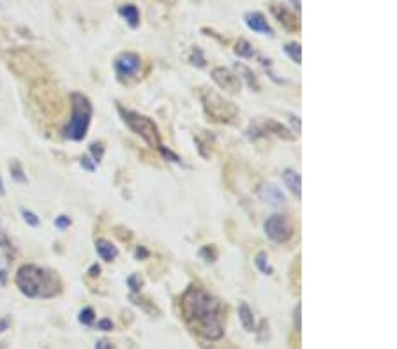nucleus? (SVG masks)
<instances>
[{
	"instance_id": "nucleus-39",
	"label": "nucleus",
	"mask_w": 397,
	"mask_h": 349,
	"mask_svg": "<svg viewBox=\"0 0 397 349\" xmlns=\"http://www.w3.org/2000/svg\"><path fill=\"white\" fill-rule=\"evenodd\" d=\"M291 2L296 6V9H300V0H291Z\"/></svg>"
},
{
	"instance_id": "nucleus-12",
	"label": "nucleus",
	"mask_w": 397,
	"mask_h": 349,
	"mask_svg": "<svg viewBox=\"0 0 397 349\" xmlns=\"http://www.w3.org/2000/svg\"><path fill=\"white\" fill-rule=\"evenodd\" d=\"M95 251H97L99 258L105 259V261H113V259L117 258V254H119V251H117L115 245H112L108 240H103V238H99L97 242H95Z\"/></svg>"
},
{
	"instance_id": "nucleus-26",
	"label": "nucleus",
	"mask_w": 397,
	"mask_h": 349,
	"mask_svg": "<svg viewBox=\"0 0 397 349\" xmlns=\"http://www.w3.org/2000/svg\"><path fill=\"white\" fill-rule=\"evenodd\" d=\"M55 226H57L58 229H67V227L71 226V219L65 215L57 217V219H55Z\"/></svg>"
},
{
	"instance_id": "nucleus-18",
	"label": "nucleus",
	"mask_w": 397,
	"mask_h": 349,
	"mask_svg": "<svg viewBox=\"0 0 397 349\" xmlns=\"http://www.w3.org/2000/svg\"><path fill=\"white\" fill-rule=\"evenodd\" d=\"M254 263H256V267L260 268V272L261 274H265V275H270L272 274V267H270V263H268V256H267V252H258V256H256V259H254Z\"/></svg>"
},
{
	"instance_id": "nucleus-2",
	"label": "nucleus",
	"mask_w": 397,
	"mask_h": 349,
	"mask_svg": "<svg viewBox=\"0 0 397 349\" xmlns=\"http://www.w3.org/2000/svg\"><path fill=\"white\" fill-rule=\"evenodd\" d=\"M16 286L29 298H53L60 293V279L36 265H23L16 274Z\"/></svg>"
},
{
	"instance_id": "nucleus-38",
	"label": "nucleus",
	"mask_w": 397,
	"mask_h": 349,
	"mask_svg": "<svg viewBox=\"0 0 397 349\" xmlns=\"http://www.w3.org/2000/svg\"><path fill=\"white\" fill-rule=\"evenodd\" d=\"M4 182H2V178H0V196H4Z\"/></svg>"
},
{
	"instance_id": "nucleus-30",
	"label": "nucleus",
	"mask_w": 397,
	"mask_h": 349,
	"mask_svg": "<svg viewBox=\"0 0 397 349\" xmlns=\"http://www.w3.org/2000/svg\"><path fill=\"white\" fill-rule=\"evenodd\" d=\"M0 249L2 251H11V242H9V238L6 237L4 233H0Z\"/></svg>"
},
{
	"instance_id": "nucleus-16",
	"label": "nucleus",
	"mask_w": 397,
	"mask_h": 349,
	"mask_svg": "<svg viewBox=\"0 0 397 349\" xmlns=\"http://www.w3.org/2000/svg\"><path fill=\"white\" fill-rule=\"evenodd\" d=\"M265 129L270 131V133H274V134H277V136H281L282 140H293V134L289 133L284 126H281L279 122H275V120H267V122H265Z\"/></svg>"
},
{
	"instance_id": "nucleus-29",
	"label": "nucleus",
	"mask_w": 397,
	"mask_h": 349,
	"mask_svg": "<svg viewBox=\"0 0 397 349\" xmlns=\"http://www.w3.org/2000/svg\"><path fill=\"white\" fill-rule=\"evenodd\" d=\"M159 150L163 152V155H164V157H166V159H171V161H173V162H180L178 155H177V154H173V152H171L170 148H168V150H166V148H164L163 145H161V147H159Z\"/></svg>"
},
{
	"instance_id": "nucleus-33",
	"label": "nucleus",
	"mask_w": 397,
	"mask_h": 349,
	"mask_svg": "<svg viewBox=\"0 0 397 349\" xmlns=\"http://www.w3.org/2000/svg\"><path fill=\"white\" fill-rule=\"evenodd\" d=\"M95 349H113V347L108 340H99L97 344H95Z\"/></svg>"
},
{
	"instance_id": "nucleus-15",
	"label": "nucleus",
	"mask_w": 397,
	"mask_h": 349,
	"mask_svg": "<svg viewBox=\"0 0 397 349\" xmlns=\"http://www.w3.org/2000/svg\"><path fill=\"white\" fill-rule=\"evenodd\" d=\"M119 15L122 16V18L129 23V27H133V29H136V27L140 25V13H138L136 6H131V4L122 6V8L119 9Z\"/></svg>"
},
{
	"instance_id": "nucleus-5",
	"label": "nucleus",
	"mask_w": 397,
	"mask_h": 349,
	"mask_svg": "<svg viewBox=\"0 0 397 349\" xmlns=\"http://www.w3.org/2000/svg\"><path fill=\"white\" fill-rule=\"evenodd\" d=\"M202 99L207 113L216 120L230 122L231 119L237 117V108L231 102H228L226 99L221 97L219 94H216V92H202Z\"/></svg>"
},
{
	"instance_id": "nucleus-17",
	"label": "nucleus",
	"mask_w": 397,
	"mask_h": 349,
	"mask_svg": "<svg viewBox=\"0 0 397 349\" xmlns=\"http://www.w3.org/2000/svg\"><path fill=\"white\" fill-rule=\"evenodd\" d=\"M235 67H237V71H238V76L244 74L242 78L246 79L247 85H249L251 88H254V90H260V85H258L256 76H254V72L251 71L249 67H246V65H242V64H237V65H235Z\"/></svg>"
},
{
	"instance_id": "nucleus-13",
	"label": "nucleus",
	"mask_w": 397,
	"mask_h": 349,
	"mask_svg": "<svg viewBox=\"0 0 397 349\" xmlns=\"http://www.w3.org/2000/svg\"><path fill=\"white\" fill-rule=\"evenodd\" d=\"M238 319L242 323L244 330L246 331H254L256 330V323H254V316H253V310L249 309L247 303H240L238 307Z\"/></svg>"
},
{
	"instance_id": "nucleus-11",
	"label": "nucleus",
	"mask_w": 397,
	"mask_h": 349,
	"mask_svg": "<svg viewBox=\"0 0 397 349\" xmlns=\"http://www.w3.org/2000/svg\"><path fill=\"white\" fill-rule=\"evenodd\" d=\"M260 196H261V199H263V201L270 203V205H274V206L284 205V203H286L284 194H282V192L279 191L275 185H270V184L263 185V187L260 189Z\"/></svg>"
},
{
	"instance_id": "nucleus-35",
	"label": "nucleus",
	"mask_w": 397,
	"mask_h": 349,
	"mask_svg": "<svg viewBox=\"0 0 397 349\" xmlns=\"http://www.w3.org/2000/svg\"><path fill=\"white\" fill-rule=\"evenodd\" d=\"M8 284V274L4 270H0V286H6Z\"/></svg>"
},
{
	"instance_id": "nucleus-28",
	"label": "nucleus",
	"mask_w": 397,
	"mask_h": 349,
	"mask_svg": "<svg viewBox=\"0 0 397 349\" xmlns=\"http://www.w3.org/2000/svg\"><path fill=\"white\" fill-rule=\"evenodd\" d=\"M97 330H101V331H112L113 330V323H112V319H101L97 323Z\"/></svg>"
},
{
	"instance_id": "nucleus-8",
	"label": "nucleus",
	"mask_w": 397,
	"mask_h": 349,
	"mask_svg": "<svg viewBox=\"0 0 397 349\" xmlns=\"http://www.w3.org/2000/svg\"><path fill=\"white\" fill-rule=\"evenodd\" d=\"M212 79L217 83L219 88L226 92H238L240 90V78L235 76L231 71L224 67H216L212 71Z\"/></svg>"
},
{
	"instance_id": "nucleus-31",
	"label": "nucleus",
	"mask_w": 397,
	"mask_h": 349,
	"mask_svg": "<svg viewBox=\"0 0 397 349\" xmlns=\"http://www.w3.org/2000/svg\"><path fill=\"white\" fill-rule=\"evenodd\" d=\"M293 321H295V328H296V331H300V305H296V309H295V316H293Z\"/></svg>"
},
{
	"instance_id": "nucleus-40",
	"label": "nucleus",
	"mask_w": 397,
	"mask_h": 349,
	"mask_svg": "<svg viewBox=\"0 0 397 349\" xmlns=\"http://www.w3.org/2000/svg\"><path fill=\"white\" fill-rule=\"evenodd\" d=\"M0 349H4V344H0Z\"/></svg>"
},
{
	"instance_id": "nucleus-27",
	"label": "nucleus",
	"mask_w": 397,
	"mask_h": 349,
	"mask_svg": "<svg viewBox=\"0 0 397 349\" xmlns=\"http://www.w3.org/2000/svg\"><path fill=\"white\" fill-rule=\"evenodd\" d=\"M127 284H129V288L133 289L134 293L140 291V286H141V281L138 279V275H131L129 279H127Z\"/></svg>"
},
{
	"instance_id": "nucleus-34",
	"label": "nucleus",
	"mask_w": 397,
	"mask_h": 349,
	"mask_svg": "<svg viewBox=\"0 0 397 349\" xmlns=\"http://www.w3.org/2000/svg\"><path fill=\"white\" fill-rule=\"evenodd\" d=\"M99 272H101V268H99V265H92L90 270H88V274L92 275V277H95V275H99Z\"/></svg>"
},
{
	"instance_id": "nucleus-20",
	"label": "nucleus",
	"mask_w": 397,
	"mask_h": 349,
	"mask_svg": "<svg viewBox=\"0 0 397 349\" xmlns=\"http://www.w3.org/2000/svg\"><path fill=\"white\" fill-rule=\"evenodd\" d=\"M284 51H286V55L295 62V64H300V60H302V51H300L299 43H288L284 46Z\"/></svg>"
},
{
	"instance_id": "nucleus-7",
	"label": "nucleus",
	"mask_w": 397,
	"mask_h": 349,
	"mask_svg": "<svg viewBox=\"0 0 397 349\" xmlns=\"http://www.w3.org/2000/svg\"><path fill=\"white\" fill-rule=\"evenodd\" d=\"M140 65H141L140 55L133 53V51H126V53H120L119 57L115 58L113 67H115L119 78H131V76L138 74Z\"/></svg>"
},
{
	"instance_id": "nucleus-19",
	"label": "nucleus",
	"mask_w": 397,
	"mask_h": 349,
	"mask_svg": "<svg viewBox=\"0 0 397 349\" xmlns=\"http://www.w3.org/2000/svg\"><path fill=\"white\" fill-rule=\"evenodd\" d=\"M235 53H237L238 57L251 58L254 55V50H253V46H251V44L247 43L246 39H240L237 43V48H235Z\"/></svg>"
},
{
	"instance_id": "nucleus-36",
	"label": "nucleus",
	"mask_w": 397,
	"mask_h": 349,
	"mask_svg": "<svg viewBox=\"0 0 397 349\" xmlns=\"http://www.w3.org/2000/svg\"><path fill=\"white\" fill-rule=\"evenodd\" d=\"M9 328V323L6 319H0V331H6Z\"/></svg>"
},
{
	"instance_id": "nucleus-32",
	"label": "nucleus",
	"mask_w": 397,
	"mask_h": 349,
	"mask_svg": "<svg viewBox=\"0 0 397 349\" xmlns=\"http://www.w3.org/2000/svg\"><path fill=\"white\" fill-rule=\"evenodd\" d=\"M81 166H83L85 169H88V171H94V164H90V159L88 157L81 159Z\"/></svg>"
},
{
	"instance_id": "nucleus-1",
	"label": "nucleus",
	"mask_w": 397,
	"mask_h": 349,
	"mask_svg": "<svg viewBox=\"0 0 397 349\" xmlns=\"http://www.w3.org/2000/svg\"><path fill=\"white\" fill-rule=\"evenodd\" d=\"M184 317L202 337L219 340L224 333L221 303L200 286H189L182 295Z\"/></svg>"
},
{
	"instance_id": "nucleus-24",
	"label": "nucleus",
	"mask_w": 397,
	"mask_h": 349,
	"mask_svg": "<svg viewBox=\"0 0 397 349\" xmlns=\"http://www.w3.org/2000/svg\"><path fill=\"white\" fill-rule=\"evenodd\" d=\"M11 173H13V178L18 182H27V177H23V171H22V166L18 162H13L11 164Z\"/></svg>"
},
{
	"instance_id": "nucleus-3",
	"label": "nucleus",
	"mask_w": 397,
	"mask_h": 349,
	"mask_svg": "<svg viewBox=\"0 0 397 349\" xmlns=\"http://www.w3.org/2000/svg\"><path fill=\"white\" fill-rule=\"evenodd\" d=\"M92 104L83 94L72 92L71 94V120L64 131V136L72 141H81L87 136L88 126L92 119Z\"/></svg>"
},
{
	"instance_id": "nucleus-21",
	"label": "nucleus",
	"mask_w": 397,
	"mask_h": 349,
	"mask_svg": "<svg viewBox=\"0 0 397 349\" xmlns=\"http://www.w3.org/2000/svg\"><path fill=\"white\" fill-rule=\"evenodd\" d=\"M78 319H79V323L81 324H92L94 323V319H95V312H94V309H90V307H85L81 312H79V316H78Z\"/></svg>"
},
{
	"instance_id": "nucleus-9",
	"label": "nucleus",
	"mask_w": 397,
	"mask_h": 349,
	"mask_svg": "<svg viewBox=\"0 0 397 349\" xmlns=\"http://www.w3.org/2000/svg\"><path fill=\"white\" fill-rule=\"evenodd\" d=\"M246 23L253 32L265 34V36H274V30H272V27L268 25V22L265 20V16L261 13H247Z\"/></svg>"
},
{
	"instance_id": "nucleus-23",
	"label": "nucleus",
	"mask_w": 397,
	"mask_h": 349,
	"mask_svg": "<svg viewBox=\"0 0 397 349\" xmlns=\"http://www.w3.org/2000/svg\"><path fill=\"white\" fill-rule=\"evenodd\" d=\"M200 256H202L205 261H214V259L217 258V251L214 247H210V245H205V247L200 251Z\"/></svg>"
},
{
	"instance_id": "nucleus-37",
	"label": "nucleus",
	"mask_w": 397,
	"mask_h": 349,
	"mask_svg": "<svg viewBox=\"0 0 397 349\" xmlns=\"http://www.w3.org/2000/svg\"><path fill=\"white\" fill-rule=\"evenodd\" d=\"M136 256H138V258H140V256H148V252L145 251L143 247H140V249H136Z\"/></svg>"
},
{
	"instance_id": "nucleus-4",
	"label": "nucleus",
	"mask_w": 397,
	"mask_h": 349,
	"mask_svg": "<svg viewBox=\"0 0 397 349\" xmlns=\"http://www.w3.org/2000/svg\"><path fill=\"white\" fill-rule=\"evenodd\" d=\"M119 111L122 115L124 122L129 126V129H133L138 136L143 138L150 147H161V136H159L157 126L148 117H143L136 111H131V109H124L122 106H119Z\"/></svg>"
},
{
	"instance_id": "nucleus-6",
	"label": "nucleus",
	"mask_w": 397,
	"mask_h": 349,
	"mask_svg": "<svg viewBox=\"0 0 397 349\" xmlns=\"http://www.w3.org/2000/svg\"><path fill=\"white\" fill-rule=\"evenodd\" d=\"M265 233L270 240L277 244H284L293 237V226L284 215H272L265 222Z\"/></svg>"
},
{
	"instance_id": "nucleus-22",
	"label": "nucleus",
	"mask_w": 397,
	"mask_h": 349,
	"mask_svg": "<svg viewBox=\"0 0 397 349\" xmlns=\"http://www.w3.org/2000/svg\"><path fill=\"white\" fill-rule=\"evenodd\" d=\"M22 215H23V219H25V222H27V224H30V226H34V227L39 226L41 220H39V217H37L34 212H30V210H25V208H23V210H22Z\"/></svg>"
},
{
	"instance_id": "nucleus-14",
	"label": "nucleus",
	"mask_w": 397,
	"mask_h": 349,
	"mask_svg": "<svg viewBox=\"0 0 397 349\" xmlns=\"http://www.w3.org/2000/svg\"><path fill=\"white\" fill-rule=\"evenodd\" d=\"M282 178H284V184L288 185V189L293 192V194L296 196V198H300V194H302V184H300V175L296 171H293V169H286L284 175H282Z\"/></svg>"
},
{
	"instance_id": "nucleus-25",
	"label": "nucleus",
	"mask_w": 397,
	"mask_h": 349,
	"mask_svg": "<svg viewBox=\"0 0 397 349\" xmlns=\"http://www.w3.org/2000/svg\"><path fill=\"white\" fill-rule=\"evenodd\" d=\"M90 152L94 155V162H99L103 159V154H105V148H103L101 143H94L90 147Z\"/></svg>"
},
{
	"instance_id": "nucleus-10",
	"label": "nucleus",
	"mask_w": 397,
	"mask_h": 349,
	"mask_svg": "<svg viewBox=\"0 0 397 349\" xmlns=\"http://www.w3.org/2000/svg\"><path fill=\"white\" fill-rule=\"evenodd\" d=\"M272 13H274V16L279 20V23H282V25H284L286 29H289V30H299V22H296L295 15H293L291 11H288V9L282 8V6L272 4Z\"/></svg>"
}]
</instances>
